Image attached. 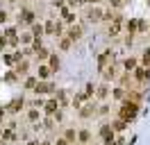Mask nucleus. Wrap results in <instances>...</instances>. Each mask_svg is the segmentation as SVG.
Instances as JSON below:
<instances>
[{"instance_id":"obj_8","label":"nucleus","mask_w":150,"mask_h":145,"mask_svg":"<svg viewBox=\"0 0 150 145\" xmlns=\"http://www.w3.org/2000/svg\"><path fill=\"white\" fill-rule=\"evenodd\" d=\"M46 109H48V113H52V111L57 109V102H55V100H50V102L46 104Z\"/></svg>"},{"instance_id":"obj_17","label":"nucleus","mask_w":150,"mask_h":145,"mask_svg":"<svg viewBox=\"0 0 150 145\" xmlns=\"http://www.w3.org/2000/svg\"><path fill=\"white\" fill-rule=\"evenodd\" d=\"M80 141H89V132H80Z\"/></svg>"},{"instance_id":"obj_2","label":"nucleus","mask_w":150,"mask_h":145,"mask_svg":"<svg viewBox=\"0 0 150 145\" xmlns=\"http://www.w3.org/2000/svg\"><path fill=\"white\" fill-rule=\"evenodd\" d=\"M109 129H112L109 125L100 127V136H103V138H107V141H112V132H109Z\"/></svg>"},{"instance_id":"obj_22","label":"nucleus","mask_w":150,"mask_h":145,"mask_svg":"<svg viewBox=\"0 0 150 145\" xmlns=\"http://www.w3.org/2000/svg\"><path fill=\"white\" fill-rule=\"evenodd\" d=\"M105 145H116V143H114V141H107V143H105Z\"/></svg>"},{"instance_id":"obj_14","label":"nucleus","mask_w":150,"mask_h":145,"mask_svg":"<svg viewBox=\"0 0 150 145\" xmlns=\"http://www.w3.org/2000/svg\"><path fill=\"white\" fill-rule=\"evenodd\" d=\"M50 66L57 70V68H59V59H57V57H52V59H50Z\"/></svg>"},{"instance_id":"obj_1","label":"nucleus","mask_w":150,"mask_h":145,"mask_svg":"<svg viewBox=\"0 0 150 145\" xmlns=\"http://www.w3.org/2000/svg\"><path fill=\"white\" fill-rule=\"evenodd\" d=\"M134 116H137V102H123L121 118H123V120H132Z\"/></svg>"},{"instance_id":"obj_16","label":"nucleus","mask_w":150,"mask_h":145,"mask_svg":"<svg viewBox=\"0 0 150 145\" xmlns=\"http://www.w3.org/2000/svg\"><path fill=\"white\" fill-rule=\"evenodd\" d=\"M34 34L41 36V34H43V27H41V25H34Z\"/></svg>"},{"instance_id":"obj_15","label":"nucleus","mask_w":150,"mask_h":145,"mask_svg":"<svg viewBox=\"0 0 150 145\" xmlns=\"http://www.w3.org/2000/svg\"><path fill=\"white\" fill-rule=\"evenodd\" d=\"M73 138H75V132H73V129H68V132H66V141H73Z\"/></svg>"},{"instance_id":"obj_9","label":"nucleus","mask_w":150,"mask_h":145,"mask_svg":"<svg viewBox=\"0 0 150 145\" xmlns=\"http://www.w3.org/2000/svg\"><path fill=\"white\" fill-rule=\"evenodd\" d=\"M125 68H127V70L137 68V59H127V61H125Z\"/></svg>"},{"instance_id":"obj_20","label":"nucleus","mask_w":150,"mask_h":145,"mask_svg":"<svg viewBox=\"0 0 150 145\" xmlns=\"http://www.w3.org/2000/svg\"><path fill=\"white\" fill-rule=\"evenodd\" d=\"M5 20H7V14H5V11H0V23H5Z\"/></svg>"},{"instance_id":"obj_5","label":"nucleus","mask_w":150,"mask_h":145,"mask_svg":"<svg viewBox=\"0 0 150 145\" xmlns=\"http://www.w3.org/2000/svg\"><path fill=\"white\" fill-rule=\"evenodd\" d=\"M134 77H137V80H139V82H146V80H148V72H146V70H141V68H139Z\"/></svg>"},{"instance_id":"obj_23","label":"nucleus","mask_w":150,"mask_h":145,"mask_svg":"<svg viewBox=\"0 0 150 145\" xmlns=\"http://www.w3.org/2000/svg\"><path fill=\"white\" fill-rule=\"evenodd\" d=\"M91 2H96V0H91Z\"/></svg>"},{"instance_id":"obj_12","label":"nucleus","mask_w":150,"mask_h":145,"mask_svg":"<svg viewBox=\"0 0 150 145\" xmlns=\"http://www.w3.org/2000/svg\"><path fill=\"white\" fill-rule=\"evenodd\" d=\"M123 93H125L123 89H116V91H114V98H116V100H123Z\"/></svg>"},{"instance_id":"obj_13","label":"nucleus","mask_w":150,"mask_h":145,"mask_svg":"<svg viewBox=\"0 0 150 145\" xmlns=\"http://www.w3.org/2000/svg\"><path fill=\"white\" fill-rule=\"evenodd\" d=\"M141 61L146 63V66L150 63V50H146V52H143V59H141Z\"/></svg>"},{"instance_id":"obj_11","label":"nucleus","mask_w":150,"mask_h":145,"mask_svg":"<svg viewBox=\"0 0 150 145\" xmlns=\"http://www.w3.org/2000/svg\"><path fill=\"white\" fill-rule=\"evenodd\" d=\"M114 127H116L118 132H123V127H125V120H116V122H114Z\"/></svg>"},{"instance_id":"obj_19","label":"nucleus","mask_w":150,"mask_h":145,"mask_svg":"<svg viewBox=\"0 0 150 145\" xmlns=\"http://www.w3.org/2000/svg\"><path fill=\"white\" fill-rule=\"evenodd\" d=\"M62 48H64V50H68V48H71V41H68V39H66V41H62Z\"/></svg>"},{"instance_id":"obj_6","label":"nucleus","mask_w":150,"mask_h":145,"mask_svg":"<svg viewBox=\"0 0 150 145\" xmlns=\"http://www.w3.org/2000/svg\"><path fill=\"white\" fill-rule=\"evenodd\" d=\"M48 72H50V70H48L46 66H41V68H39V77H41V80H48V77H50Z\"/></svg>"},{"instance_id":"obj_24","label":"nucleus","mask_w":150,"mask_h":145,"mask_svg":"<svg viewBox=\"0 0 150 145\" xmlns=\"http://www.w3.org/2000/svg\"><path fill=\"white\" fill-rule=\"evenodd\" d=\"M46 145H48V143H46Z\"/></svg>"},{"instance_id":"obj_18","label":"nucleus","mask_w":150,"mask_h":145,"mask_svg":"<svg viewBox=\"0 0 150 145\" xmlns=\"http://www.w3.org/2000/svg\"><path fill=\"white\" fill-rule=\"evenodd\" d=\"M121 5H123V0H112V7H116V9H118Z\"/></svg>"},{"instance_id":"obj_4","label":"nucleus","mask_w":150,"mask_h":145,"mask_svg":"<svg viewBox=\"0 0 150 145\" xmlns=\"http://www.w3.org/2000/svg\"><path fill=\"white\" fill-rule=\"evenodd\" d=\"M48 91H52V84H39L37 86V93H48Z\"/></svg>"},{"instance_id":"obj_3","label":"nucleus","mask_w":150,"mask_h":145,"mask_svg":"<svg viewBox=\"0 0 150 145\" xmlns=\"http://www.w3.org/2000/svg\"><path fill=\"white\" fill-rule=\"evenodd\" d=\"M80 36H82V30H80V27H75V30H71L68 39H71V41H75V39H80Z\"/></svg>"},{"instance_id":"obj_21","label":"nucleus","mask_w":150,"mask_h":145,"mask_svg":"<svg viewBox=\"0 0 150 145\" xmlns=\"http://www.w3.org/2000/svg\"><path fill=\"white\" fill-rule=\"evenodd\" d=\"M57 145H68V141H66V138H62V141H57Z\"/></svg>"},{"instance_id":"obj_10","label":"nucleus","mask_w":150,"mask_h":145,"mask_svg":"<svg viewBox=\"0 0 150 145\" xmlns=\"http://www.w3.org/2000/svg\"><path fill=\"white\" fill-rule=\"evenodd\" d=\"M98 98H107V86H100V89H98Z\"/></svg>"},{"instance_id":"obj_7","label":"nucleus","mask_w":150,"mask_h":145,"mask_svg":"<svg viewBox=\"0 0 150 145\" xmlns=\"http://www.w3.org/2000/svg\"><path fill=\"white\" fill-rule=\"evenodd\" d=\"M100 16H103V11H100V9H91V11H89V18H96V20H98Z\"/></svg>"}]
</instances>
